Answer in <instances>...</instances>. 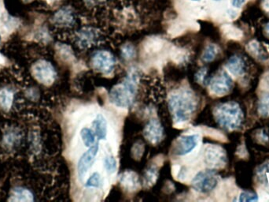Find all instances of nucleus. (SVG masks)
<instances>
[{
    "instance_id": "f257e3e1",
    "label": "nucleus",
    "mask_w": 269,
    "mask_h": 202,
    "mask_svg": "<svg viewBox=\"0 0 269 202\" xmlns=\"http://www.w3.org/2000/svg\"><path fill=\"white\" fill-rule=\"evenodd\" d=\"M169 109L176 123H186L191 119L197 108V101L192 92L179 89L169 98Z\"/></svg>"
},
{
    "instance_id": "f03ea898",
    "label": "nucleus",
    "mask_w": 269,
    "mask_h": 202,
    "mask_svg": "<svg viewBox=\"0 0 269 202\" xmlns=\"http://www.w3.org/2000/svg\"><path fill=\"white\" fill-rule=\"evenodd\" d=\"M136 71L128 73L121 83L118 84L110 91L111 103L119 107H131L137 94L139 77Z\"/></svg>"
},
{
    "instance_id": "7ed1b4c3",
    "label": "nucleus",
    "mask_w": 269,
    "mask_h": 202,
    "mask_svg": "<svg viewBox=\"0 0 269 202\" xmlns=\"http://www.w3.org/2000/svg\"><path fill=\"white\" fill-rule=\"evenodd\" d=\"M215 119L220 127L228 131H234L240 127L243 120V113L238 103L228 102L216 107Z\"/></svg>"
},
{
    "instance_id": "20e7f679",
    "label": "nucleus",
    "mask_w": 269,
    "mask_h": 202,
    "mask_svg": "<svg viewBox=\"0 0 269 202\" xmlns=\"http://www.w3.org/2000/svg\"><path fill=\"white\" fill-rule=\"evenodd\" d=\"M218 184V177L212 170H203L194 177L191 182L193 188L200 193L211 192Z\"/></svg>"
},
{
    "instance_id": "39448f33",
    "label": "nucleus",
    "mask_w": 269,
    "mask_h": 202,
    "mask_svg": "<svg viewBox=\"0 0 269 202\" xmlns=\"http://www.w3.org/2000/svg\"><path fill=\"white\" fill-rule=\"evenodd\" d=\"M93 67L104 74L112 73L116 66V60L112 54L107 51H98L91 57Z\"/></svg>"
},
{
    "instance_id": "423d86ee",
    "label": "nucleus",
    "mask_w": 269,
    "mask_h": 202,
    "mask_svg": "<svg viewBox=\"0 0 269 202\" xmlns=\"http://www.w3.org/2000/svg\"><path fill=\"white\" fill-rule=\"evenodd\" d=\"M98 150H99V145L97 142L95 145L89 148V149L85 153H83L82 156L79 159L78 163H77V174L80 180L82 181L85 178L86 174L94 165Z\"/></svg>"
},
{
    "instance_id": "0eeeda50",
    "label": "nucleus",
    "mask_w": 269,
    "mask_h": 202,
    "mask_svg": "<svg viewBox=\"0 0 269 202\" xmlns=\"http://www.w3.org/2000/svg\"><path fill=\"white\" fill-rule=\"evenodd\" d=\"M233 87V81L225 71L217 73L212 77L209 83V89L216 96H224L229 93Z\"/></svg>"
},
{
    "instance_id": "6e6552de",
    "label": "nucleus",
    "mask_w": 269,
    "mask_h": 202,
    "mask_svg": "<svg viewBox=\"0 0 269 202\" xmlns=\"http://www.w3.org/2000/svg\"><path fill=\"white\" fill-rule=\"evenodd\" d=\"M33 73L35 78L45 85L53 83L56 77V72L53 66L47 61H39L34 65Z\"/></svg>"
},
{
    "instance_id": "1a4fd4ad",
    "label": "nucleus",
    "mask_w": 269,
    "mask_h": 202,
    "mask_svg": "<svg viewBox=\"0 0 269 202\" xmlns=\"http://www.w3.org/2000/svg\"><path fill=\"white\" fill-rule=\"evenodd\" d=\"M199 135H183L178 139L176 145V154L178 156H186L195 150L199 145Z\"/></svg>"
},
{
    "instance_id": "9d476101",
    "label": "nucleus",
    "mask_w": 269,
    "mask_h": 202,
    "mask_svg": "<svg viewBox=\"0 0 269 202\" xmlns=\"http://www.w3.org/2000/svg\"><path fill=\"white\" fill-rule=\"evenodd\" d=\"M225 154L220 147L209 146L205 151V161L210 168H219L225 163Z\"/></svg>"
},
{
    "instance_id": "9b49d317",
    "label": "nucleus",
    "mask_w": 269,
    "mask_h": 202,
    "mask_svg": "<svg viewBox=\"0 0 269 202\" xmlns=\"http://www.w3.org/2000/svg\"><path fill=\"white\" fill-rule=\"evenodd\" d=\"M144 137L151 144H157L164 137L163 127L157 119H151L146 126Z\"/></svg>"
},
{
    "instance_id": "f8f14e48",
    "label": "nucleus",
    "mask_w": 269,
    "mask_h": 202,
    "mask_svg": "<svg viewBox=\"0 0 269 202\" xmlns=\"http://www.w3.org/2000/svg\"><path fill=\"white\" fill-rule=\"evenodd\" d=\"M98 40V34L92 28H85L77 35V44L81 48H89L96 44Z\"/></svg>"
},
{
    "instance_id": "ddd939ff",
    "label": "nucleus",
    "mask_w": 269,
    "mask_h": 202,
    "mask_svg": "<svg viewBox=\"0 0 269 202\" xmlns=\"http://www.w3.org/2000/svg\"><path fill=\"white\" fill-rule=\"evenodd\" d=\"M91 125L98 140H106L108 135V123L104 115L98 114L93 120Z\"/></svg>"
},
{
    "instance_id": "4468645a",
    "label": "nucleus",
    "mask_w": 269,
    "mask_h": 202,
    "mask_svg": "<svg viewBox=\"0 0 269 202\" xmlns=\"http://www.w3.org/2000/svg\"><path fill=\"white\" fill-rule=\"evenodd\" d=\"M54 20H55V24L58 26L69 27L74 24L76 19L72 10L68 7H65L55 14Z\"/></svg>"
},
{
    "instance_id": "2eb2a0df",
    "label": "nucleus",
    "mask_w": 269,
    "mask_h": 202,
    "mask_svg": "<svg viewBox=\"0 0 269 202\" xmlns=\"http://www.w3.org/2000/svg\"><path fill=\"white\" fill-rule=\"evenodd\" d=\"M226 67L233 75H242L245 72V63L239 56H232L227 63Z\"/></svg>"
},
{
    "instance_id": "dca6fc26",
    "label": "nucleus",
    "mask_w": 269,
    "mask_h": 202,
    "mask_svg": "<svg viewBox=\"0 0 269 202\" xmlns=\"http://www.w3.org/2000/svg\"><path fill=\"white\" fill-rule=\"evenodd\" d=\"M120 182L128 190H136L139 186V178L132 171H125L120 175Z\"/></svg>"
},
{
    "instance_id": "f3484780",
    "label": "nucleus",
    "mask_w": 269,
    "mask_h": 202,
    "mask_svg": "<svg viewBox=\"0 0 269 202\" xmlns=\"http://www.w3.org/2000/svg\"><path fill=\"white\" fill-rule=\"evenodd\" d=\"M81 137L83 143L88 148L96 144V135L93 130L89 127H84L81 131Z\"/></svg>"
},
{
    "instance_id": "a211bd4d",
    "label": "nucleus",
    "mask_w": 269,
    "mask_h": 202,
    "mask_svg": "<svg viewBox=\"0 0 269 202\" xmlns=\"http://www.w3.org/2000/svg\"><path fill=\"white\" fill-rule=\"evenodd\" d=\"M11 200L14 202H31L34 199L30 191L26 189L18 188L12 193Z\"/></svg>"
},
{
    "instance_id": "6ab92c4d",
    "label": "nucleus",
    "mask_w": 269,
    "mask_h": 202,
    "mask_svg": "<svg viewBox=\"0 0 269 202\" xmlns=\"http://www.w3.org/2000/svg\"><path fill=\"white\" fill-rule=\"evenodd\" d=\"M13 103V93L8 89H2L0 91V107L5 111L11 107Z\"/></svg>"
},
{
    "instance_id": "aec40b11",
    "label": "nucleus",
    "mask_w": 269,
    "mask_h": 202,
    "mask_svg": "<svg viewBox=\"0 0 269 202\" xmlns=\"http://www.w3.org/2000/svg\"><path fill=\"white\" fill-rule=\"evenodd\" d=\"M102 185H103V178L98 172L92 173L85 182V187L87 188H101Z\"/></svg>"
},
{
    "instance_id": "412c9836",
    "label": "nucleus",
    "mask_w": 269,
    "mask_h": 202,
    "mask_svg": "<svg viewBox=\"0 0 269 202\" xmlns=\"http://www.w3.org/2000/svg\"><path fill=\"white\" fill-rule=\"evenodd\" d=\"M217 53H218L217 47L214 44H209L205 49L202 59L206 63H209V62L213 61L215 60V58L217 56Z\"/></svg>"
},
{
    "instance_id": "4be33fe9",
    "label": "nucleus",
    "mask_w": 269,
    "mask_h": 202,
    "mask_svg": "<svg viewBox=\"0 0 269 202\" xmlns=\"http://www.w3.org/2000/svg\"><path fill=\"white\" fill-rule=\"evenodd\" d=\"M103 165L109 174H114L118 169V161L114 156L109 155L105 157Z\"/></svg>"
},
{
    "instance_id": "5701e85b",
    "label": "nucleus",
    "mask_w": 269,
    "mask_h": 202,
    "mask_svg": "<svg viewBox=\"0 0 269 202\" xmlns=\"http://www.w3.org/2000/svg\"><path fill=\"white\" fill-rule=\"evenodd\" d=\"M258 112L263 117L269 116V93L265 94L258 103Z\"/></svg>"
},
{
    "instance_id": "b1692460",
    "label": "nucleus",
    "mask_w": 269,
    "mask_h": 202,
    "mask_svg": "<svg viewBox=\"0 0 269 202\" xmlns=\"http://www.w3.org/2000/svg\"><path fill=\"white\" fill-rule=\"evenodd\" d=\"M157 175H158L157 169L154 167L149 168L144 174V183H145V185L152 186V185L154 184L156 180H157Z\"/></svg>"
},
{
    "instance_id": "393cba45",
    "label": "nucleus",
    "mask_w": 269,
    "mask_h": 202,
    "mask_svg": "<svg viewBox=\"0 0 269 202\" xmlns=\"http://www.w3.org/2000/svg\"><path fill=\"white\" fill-rule=\"evenodd\" d=\"M121 56L124 60H132L136 56V50L132 44H125L122 47Z\"/></svg>"
},
{
    "instance_id": "a878e982",
    "label": "nucleus",
    "mask_w": 269,
    "mask_h": 202,
    "mask_svg": "<svg viewBox=\"0 0 269 202\" xmlns=\"http://www.w3.org/2000/svg\"><path fill=\"white\" fill-rule=\"evenodd\" d=\"M258 197L257 194L249 192H242L240 194L239 202H257Z\"/></svg>"
},
{
    "instance_id": "bb28decb",
    "label": "nucleus",
    "mask_w": 269,
    "mask_h": 202,
    "mask_svg": "<svg viewBox=\"0 0 269 202\" xmlns=\"http://www.w3.org/2000/svg\"><path fill=\"white\" fill-rule=\"evenodd\" d=\"M82 2L85 6L92 8L95 6H103L106 0H82Z\"/></svg>"
},
{
    "instance_id": "cd10ccee",
    "label": "nucleus",
    "mask_w": 269,
    "mask_h": 202,
    "mask_svg": "<svg viewBox=\"0 0 269 202\" xmlns=\"http://www.w3.org/2000/svg\"><path fill=\"white\" fill-rule=\"evenodd\" d=\"M207 69H205V68L199 69L198 73H196V75H195V79L199 83H204L206 77H207Z\"/></svg>"
},
{
    "instance_id": "c85d7f7f",
    "label": "nucleus",
    "mask_w": 269,
    "mask_h": 202,
    "mask_svg": "<svg viewBox=\"0 0 269 202\" xmlns=\"http://www.w3.org/2000/svg\"><path fill=\"white\" fill-rule=\"evenodd\" d=\"M246 0H232V5L235 6V7H240L243 4Z\"/></svg>"
},
{
    "instance_id": "c756f323",
    "label": "nucleus",
    "mask_w": 269,
    "mask_h": 202,
    "mask_svg": "<svg viewBox=\"0 0 269 202\" xmlns=\"http://www.w3.org/2000/svg\"><path fill=\"white\" fill-rule=\"evenodd\" d=\"M266 34H268V36H269V24H268L266 27Z\"/></svg>"
},
{
    "instance_id": "7c9ffc66",
    "label": "nucleus",
    "mask_w": 269,
    "mask_h": 202,
    "mask_svg": "<svg viewBox=\"0 0 269 202\" xmlns=\"http://www.w3.org/2000/svg\"><path fill=\"white\" fill-rule=\"evenodd\" d=\"M266 83L268 84V85H269V78H268L267 82H266Z\"/></svg>"
},
{
    "instance_id": "2f4dec72",
    "label": "nucleus",
    "mask_w": 269,
    "mask_h": 202,
    "mask_svg": "<svg viewBox=\"0 0 269 202\" xmlns=\"http://www.w3.org/2000/svg\"><path fill=\"white\" fill-rule=\"evenodd\" d=\"M25 1H31V0H25Z\"/></svg>"
},
{
    "instance_id": "473e14b6",
    "label": "nucleus",
    "mask_w": 269,
    "mask_h": 202,
    "mask_svg": "<svg viewBox=\"0 0 269 202\" xmlns=\"http://www.w3.org/2000/svg\"><path fill=\"white\" fill-rule=\"evenodd\" d=\"M193 1H199V0H193Z\"/></svg>"
},
{
    "instance_id": "72a5a7b5",
    "label": "nucleus",
    "mask_w": 269,
    "mask_h": 202,
    "mask_svg": "<svg viewBox=\"0 0 269 202\" xmlns=\"http://www.w3.org/2000/svg\"><path fill=\"white\" fill-rule=\"evenodd\" d=\"M0 41H1V37H0Z\"/></svg>"
},
{
    "instance_id": "f704fd0d",
    "label": "nucleus",
    "mask_w": 269,
    "mask_h": 202,
    "mask_svg": "<svg viewBox=\"0 0 269 202\" xmlns=\"http://www.w3.org/2000/svg\"><path fill=\"white\" fill-rule=\"evenodd\" d=\"M216 1H218V0H216Z\"/></svg>"
}]
</instances>
